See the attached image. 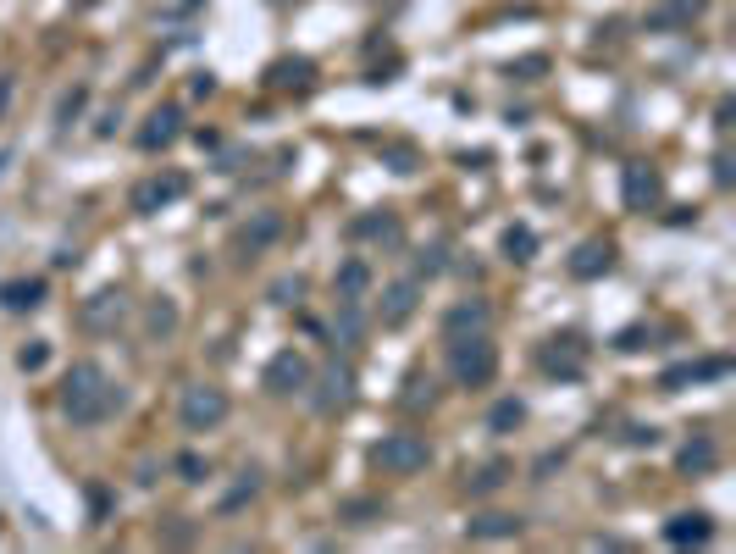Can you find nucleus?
Masks as SVG:
<instances>
[{
	"mask_svg": "<svg viewBox=\"0 0 736 554\" xmlns=\"http://www.w3.org/2000/svg\"><path fill=\"white\" fill-rule=\"evenodd\" d=\"M122 405H128V394H122V383H111L100 361H72L67 366V377H61V416H67L72 427H100V422H111Z\"/></svg>",
	"mask_w": 736,
	"mask_h": 554,
	"instance_id": "nucleus-1",
	"label": "nucleus"
},
{
	"mask_svg": "<svg viewBox=\"0 0 736 554\" xmlns=\"http://www.w3.org/2000/svg\"><path fill=\"white\" fill-rule=\"evenodd\" d=\"M449 377H454V388H487L499 377V344L487 333L449 338Z\"/></svg>",
	"mask_w": 736,
	"mask_h": 554,
	"instance_id": "nucleus-2",
	"label": "nucleus"
},
{
	"mask_svg": "<svg viewBox=\"0 0 736 554\" xmlns=\"http://www.w3.org/2000/svg\"><path fill=\"white\" fill-rule=\"evenodd\" d=\"M371 466L388 477H416L432 466V444L421 433H388L382 444H371Z\"/></svg>",
	"mask_w": 736,
	"mask_h": 554,
	"instance_id": "nucleus-3",
	"label": "nucleus"
},
{
	"mask_svg": "<svg viewBox=\"0 0 736 554\" xmlns=\"http://www.w3.org/2000/svg\"><path fill=\"white\" fill-rule=\"evenodd\" d=\"M227 394L216 383H189L183 388V399H178V422H183V433H216V427L227 422Z\"/></svg>",
	"mask_w": 736,
	"mask_h": 554,
	"instance_id": "nucleus-4",
	"label": "nucleus"
},
{
	"mask_svg": "<svg viewBox=\"0 0 736 554\" xmlns=\"http://www.w3.org/2000/svg\"><path fill=\"white\" fill-rule=\"evenodd\" d=\"M310 405H316V416H338V410H349V399H355V372H349L344 361H327L321 372H310Z\"/></svg>",
	"mask_w": 736,
	"mask_h": 554,
	"instance_id": "nucleus-5",
	"label": "nucleus"
},
{
	"mask_svg": "<svg viewBox=\"0 0 736 554\" xmlns=\"http://www.w3.org/2000/svg\"><path fill=\"white\" fill-rule=\"evenodd\" d=\"M537 366H543L548 377H565V383H576V377L587 372V344L576 333L565 338H548L543 350H537Z\"/></svg>",
	"mask_w": 736,
	"mask_h": 554,
	"instance_id": "nucleus-6",
	"label": "nucleus"
},
{
	"mask_svg": "<svg viewBox=\"0 0 736 554\" xmlns=\"http://www.w3.org/2000/svg\"><path fill=\"white\" fill-rule=\"evenodd\" d=\"M620 194H626L631 211H653L665 200V178H659L653 161H631V167H620Z\"/></svg>",
	"mask_w": 736,
	"mask_h": 554,
	"instance_id": "nucleus-7",
	"label": "nucleus"
},
{
	"mask_svg": "<svg viewBox=\"0 0 736 554\" xmlns=\"http://www.w3.org/2000/svg\"><path fill=\"white\" fill-rule=\"evenodd\" d=\"M183 194H189V178H183V172H167V178H161V172H155V178L133 183L128 205H133V211H139V217H155V211H161V205L183 200Z\"/></svg>",
	"mask_w": 736,
	"mask_h": 554,
	"instance_id": "nucleus-8",
	"label": "nucleus"
},
{
	"mask_svg": "<svg viewBox=\"0 0 736 554\" xmlns=\"http://www.w3.org/2000/svg\"><path fill=\"white\" fill-rule=\"evenodd\" d=\"M122 316H128V294L122 289H95L84 305H78V322H84L89 333H117Z\"/></svg>",
	"mask_w": 736,
	"mask_h": 554,
	"instance_id": "nucleus-9",
	"label": "nucleus"
},
{
	"mask_svg": "<svg viewBox=\"0 0 736 554\" xmlns=\"http://www.w3.org/2000/svg\"><path fill=\"white\" fill-rule=\"evenodd\" d=\"M266 394H277V399H288V394H305L310 388V361L299 350H283V355H272V366H266Z\"/></svg>",
	"mask_w": 736,
	"mask_h": 554,
	"instance_id": "nucleus-10",
	"label": "nucleus"
},
{
	"mask_svg": "<svg viewBox=\"0 0 736 554\" xmlns=\"http://www.w3.org/2000/svg\"><path fill=\"white\" fill-rule=\"evenodd\" d=\"M283 228H288L283 211H255V217L233 233V250H238V255H266L277 239H283Z\"/></svg>",
	"mask_w": 736,
	"mask_h": 554,
	"instance_id": "nucleus-11",
	"label": "nucleus"
},
{
	"mask_svg": "<svg viewBox=\"0 0 736 554\" xmlns=\"http://www.w3.org/2000/svg\"><path fill=\"white\" fill-rule=\"evenodd\" d=\"M416 305H421V277H399V283L382 289L377 316H382V327H404L410 316H416Z\"/></svg>",
	"mask_w": 736,
	"mask_h": 554,
	"instance_id": "nucleus-12",
	"label": "nucleus"
},
{
	"mask_svg": "<svg viewBox=\"0 0 736 554\" xmlns=\"http://www.w3.org/2000/svg\"><path fill=\"white\" fill-rule=\"evenodd\" d=\"M183 139V111L178 106H155L150 117H144V128H139V150H172Z\"/></svg>",
	"mask_w": 736,
	"mask_h": 554,
	"instance_id": "nucleus-13",
	"label": "nucleus"
},
{
	"mask_svg": "<svg viewBox=\"0 0 736 554\" xmlns=\"http://www.w3.org/2000/svg\"><path fill=\"white\" fill-rule=\"evenodd\" d=\"M570 277H582V283H593V277H604L609 266H615V244L609 239H582L576 244V255H570Z\"/></svg>",
	"mask_w": 736,
	"mask_h": 554,
	"instance_id": "nucleus-14",
	"label": "nucleus"
},
{
	"mask_svg": "<svg viewBox=\"0 0 736 554\" xmlns=\"http://www.w3.org/2000/svg\"><path fill=\"white\" fill-rule=\"evenodd\" d=\"M349 239H366V244H399L404 228L393 211H360L355 222H349Z\"/></svg>",
	"mask_w": 736,
	"mask_h": 554,
	"instance_id": "nucleus-15",
	"label": "nucleus"
},
{
	"mask_svg": "<svg viewBox=\"0 0 736 554\" xmlns=\"http://www.w3.org/2000/svg\"><path fill=\"white\" fill-rule=\"evenodd\" d=\"M665 538L676 543V549H687V543H709L714 538V521L703 516V510H681V516L665 521Z\"/></svg>",
	"mask_w": 736,
	"mask_h": 554,
	"instance_id": "nucleus-16",
	"label": "nucleus"
},
{
	"mask_svg": "<svg viewBox=\"0 0 736 554\" xmlns=\"http://www.w3.org/2000/svg\"><path fill=\"white\" fill-rule=\"evenodd\" d=\"M487 316H493V311H487V300H476V294H471V300H460V305H449V311H443V333H449V338L482 333Z\"/></svg>",
	"mask_w": 736,
	"mask_h": 554,
	"instance_id": "nucleus-17",
	"label": "nucleus"
},
{
	"mask_svg": "<svg viewBox=\"0 0 736 554\" xmlns=\"http://www.w3.org/2000/svg\"><path fill=\"white\" fill-rule=\"evenodd\" d=\"M333 289H338V300H366V294H371V261H360V255L338 261Z\"/></svg>",
	"mask_w": 736,
	"mask_h": 554,
	"instance_id": "nucleus-18",
	"label": "nucleus"
},
{
	"mask_svg": "<svg viewBox=\"0 0 736 554\" xmlns=\"http://www.w3.org/2000/svg\"><path fill=\"white\" fill-rule=\"evenodd\" d=\"M465 532L482 543H499V538H521V516H510V510H487V516H471L465 521Z\"/></svg>",
	"mask_w": 736,
	"mask_h": 554,
	"instance_id": "nucleus-19",
	"label": "nucleus"
},
{
	"mask_svg": "<svg viewBox=\"0 0 736 554\" xmlns=\"http://www.w3.org/2000/svg\"><path fill=\"white\" fill-rule=\"evenodd\" d=\"M0 305L6 311H39L45 305V277H12V283H0Z\"/></svg>",
	"mask_w": 736,
	"mask_h": 554,
	"instance_id": "nucleus-20",
	"label": "nucleus"
},
{
	"mask_svg": "<svg viewBox=\"0 0 736 554\" xmlns=\"http://www.w3.org/2000/svg\"><path fill=\"white\" fill-rule=\"evenodd\" d=\"M310 78H316V67H310L305 56H283L266 67V84L272 89H310Z\"/></svg>",
	"mask_w": 736,
	"mask_h": 554,
	"instance_id": "nucleus-21",
	"label": "nucleus"
},
{
	"mask_svg": "<svg viewBox=\"0 0 736 554\" xmlns=\"http://www.w3.org/2000/svg\"><path fill=\"white\" fill-rule=\"evenodd\" d=\"M84 111H89V84H72L56 106V139H67V133L84 122Z\"/></svg>",
	"mask_w": 736,
	"mask_h": 554,
	"instance_id": "nucleus-22",
	"label": "nucleus"
},
{
	"mask_svg": "<svg viewBox=\"0 0 736 554\" xmlns=\"http://www.w3.org/2000/svg\"><path fill=\"white\" fill-rule=\"evenodd\" d=\"M692 17H698V0H665L659 12H648V34H665V28H687Z\"/></svg>",
	"mask_w": 736,
	"mask_h": 554,
	"instance_id": "nucleus-23",
	"label": "nucleus"
},
{
	"mask_svg": "<svg viewBox=\"0 0 736 554\" xmlns=\"http://www.w3.org/2000/svg\"><path fill=\"white\" fill-rule=\"evenodd\" d=\"M178 322H183V316H178V300L155 294L150 311H144V333H150V338H172V333H178Z\"/></svg>",
	"mask_w": 736,
	"mask_h": 554,
	"instance_id": "nucleus-24",
	"label": "nucleus"
},
{
	"mask_svg": "<svg viewBox=\"0 0 736 554\" xmlns=\"http://www.w3.org/2000/svg\"><path fill=\"white\" fill-rule=\"evenodd\" d=\"M382 516H388L382 499H344V505H338V521H344V527H377Z\"/></svg>",
	"mask_w": 736,
	"mask_h": 554,
	"instance_id": "nucleus-25",
	"label": "nucleus"
},
{
	"mask_svg": "<svg viewBox=\"0 0 736 554\" xmlns=\"http://www.w3.org/2000/svg\"><path fill=\"white\" fill-rule=\"evenodd\" d=\"M255 494H261V471H255V466H244V471H238V482H233V488L222 494V516H233V510H244Z\"/></svg>",
	"mask_w": 736,
	"mask_h": 554,
	"instance_id": "nucleus-26",
	"label": "nucleus"
},
{
	"mask_svg": "<svg viewBox=\"0 0 736 554\" xmlns=\"http://www.w3.org/2000/svg\"><path fill=\"white\" fill-rule=\"evenodd\" d=\"M510 477H515V466H510V460H487V466L476 471L471 482H465V494H499V488H504Z\"/></svg>",
	"mask_w": 736,
	"mask_h": 554,
	"instance_id": "nucleus-27",
	"label": "nucleus"
},
{
	"mask_svg": "<svg viewBox=\"0 0 736 554\" xmlns=\"http://www.w3.org/2000/svg\"><path fill=\"white\" fill-rule=\"evenodd\" d=\"M526 422V405L521 399H499V405L487 410V433H515Z\"/></svg>",
	"mask_w": 736,
	"mask_h": 554,
	"instance_id": "nucleus-28",
	"label": "nucleus"
},
{
	"mask_svg": "<svg viewBox=\"0 0 736 554\" xmlns=\"http://www.w3.org/2000/svg\"><path fill=\"white\" fill-rule=\"evenodd\" d=\"M333 338H338V344H360V300H338Z\"/></svg>",
	"mask_w": 736,
	"mask_h": 554,
	"instance_id": "nucleus-29",
	"label": "nucleus"
},
{
	"mask_svg": "<svg viewBox=\"0 0 736 554\" xmlns=\"http://www.w3.org/2000/svg\"><path fill=\"white\" fill-rule=\"evenodd\" d=\"M504 255H510V261H532V255H537V233L526 228V222L504 228Z\"/></svg>",
	"mask_w": 736,
	"mask_h": 554,
	"instance_id": "nucleus-30",
	"label": "nucleus"
},
{
	"mask_svg": "<svg viewBox=\"0 0 736 554\" xmlns=\"http://www.w3.org/2000/svg\"><path fill=\"white\" fill-rule=\"evenodd\" d=\"M676 466L687 471V477H692V471H709L714 466V438H692V444L676 455Z\"/></svg>",
	"mask_w": 736,
	"mask_h": 554,
	"instance_id": "nucleus-31",
	"label": "nucleus"
},
{
	"mask_svg": "<svg viewBox=\"0 0 736 554\" xmlns=\"http://www.w3.org/2000/svg\"><path fill=\"white\" fill-rule=\"evenodd\" d=\"M266 300H272V305H299V300H305V277H299V272L277 277L272 289H266Z\"/></svg>",
	"mask_w": 736,
	"mask_h": 554,
	"instance_id": "nucleus-32",
	"label": "nucleus"
},
{
	"mask_svg": "<svg viewBox=\"0 0 736 554\" xmlns=\"http://www.w3.org/2000/svg\"><path fill=\"white\" fill-rule=\"evenodd\" d=\"M17 366H23L28 377L45 372V366H50V338H28L23 350H17Z\"/></svg>",
	"mask_w": 736,
	"mask_h": 554,
	"instance_id": "nucleus-33",
	"label": "nucleus"
},
{
	"mask_svg": "<svg viewBox=\"0 0 736 554\" xmlns=\"http://www.w3.org/2000/svg\"><path fill=\"white\" fill-rule=\"evenodd\" d=\"M443 266H449V250H443V244H432V250L416 255V272H410V277H438Z\"/></svg>",
	"mask_w": 736,
	"mask_h": 554,
	"instance_id": "nucleus-34",
	"label": "nucleus"
},
{
	"mask_svg": "<svg viewBox=\"0 0 736 554\" xmlns=\"http://www.w3.org/2000/svg\"><path fill=\"white\" fill-rule=\"evenodd\" d=\"M648 344H653L648 327H620V333H615V350L620 355H637V350H648Z\"/></svg>",
	"mask_w": 736,
	"mask_h": 554,
	"instance_id": "nucleus-35",
	"label": "nucleus"
},
{
	"mask_svg": "<svg viewBox=\"0 0 736 554\" xmlns=\"http://www.w3.org/2000/svg\"><path fill=\"white\" fill-rule=\"evenodd\" d=\"M548 73V56H521V61H510V78H521V84H532V78H543Z\"/></svg>",
	"mask_w": 736,
	"mask_h": 554,
	"instance_id": "nucleus-36",
	"label": "nucleus"
},
{
	"mask_svg": "<svg viewBox=\"0 0 736 554\" xmlns=\"http://www.w3.org/2000/svg\"><path fill=\"white\" fill-rule=\"evenodd\" d=\"M172 471H178L183 482H205V477H211V466H205L200 455H178V460H172Z\"/></svg>",
	"mask_w": 736,
	"mask_h": 554,
	"instance_id": "nucleus-37",
	"label": "nucleus"
},
{
	"mask_svg": "<svg viewBox=\"0 0 736 554\" xmlns=\"http://www.w3.org/2000/svg\"><path fill=\"white\" fill-rule=\"evenodd\" d=\"M382 161H388L393 172H416V150H410V145H388V150H382Z\"/></svg>",
	"mask_w": 736,
	"mask_h": 554,
	"instance_id": "nucleus-38",
	"label": "nucleus"
},
{
	"mask_svg": "<svg viewBox=\"0 0 736 554\" xmlns=\"http://www.w3.org/2000/svg\"><path fill=\"white\" fill-rule=\"evenodd\" d=\"M714 183H720V189H731V183H736V172H731V156H725V150L714 156Z\"/></svg>",
	"mask_w": 736,
	"mask_h": 554,
	"instance_id": "nucleus-39",
	"label": "nucleus"
},
{
	"mask_svg": "<svg viewBox=\"0 0 736 554\" xmlns=\"http://www.w3.org/2000/svg\"><path fill=\"white\" fill-rule=\"evenodd\" d=\"M12 89H17V78L0 73V117H6V106H12Z\"/></svg>",
	"mask_w": 736,
	"mask_h": 554,
	"instance_id": "nucleus-40",
	"label": "nucleus"
},
{
	"mask_svg": "<svg viewBox=\"0 0 736 554\" xmlns=\"http://www.w3.org/2000/svg\"><path fill=\"white\" fill-rule=\"evenodd\" d=\"M117 122H122V111H117V106H111V111H106V117H100V128H95V133H100V139H111V133H117Z\"/></svg>",
	"mask_w": 736,
	"mask_h": 554,
	"instance_id": "nucleus-41",
	"label": "nucleus"
},
{
	"mask_svg": "<svg viewBox=\"0 0 736 554\" xmlns=\"http://www.w3.org/2000/svg\"><path fill=\"white\" fill-rule=\"evenodd\" d=\"M189 89H194V95H216V78H211V73H194Z\"/></svg>",
	"mask_w": 736,
	"mask_h": 554,
	"instance_id": "nucleus-42",
	"label": "nucleus"
},
{
	"mask_svg": "<svg viewBox=\"0 0 736 554\" xmlns=\"http://www.w3.org/2000/svg\"><path fill=\"white\" fill-rule=\"evenodd\" d=\"M631 444H648L653 449V444H659V433H653V427H631Z\"/></svg>",
	"mask_w": 736,
	"mask_h": 554,
	"instance_id": "nucleus-43",
	"label": "nucleus"
},
{
	"mask_svg": "<svg viewBox=\"0 0 736 554\" xmlns=\"http://www.w3.org/2000/svg\"><path fill=\"white\" fill-rule=\"evenodd\" d=\"M194 538V527H183V521H178V527H167V543H189Z\"/></svg>",
	"mask_w": 736,
	"mask_h": 554,
	"instance_id": "nucleus-44",
	"label": "nucleus"
},
{
	"mask_svg": "<svg viewBox=\"0 0 736 554\" xmlns=\"http://www.w3.org/2000/svg\"><path fill=\"white\" fill-rule=\"evenodd\" d=\"M6 167H12V150H0V178H6Z\"/></svg>",
	"mask_w": 736,
	"mask_h": 554,
	"instance_id": "nucleus-45",
	"label": "nucleus"
},
{
	"mask_svg": "<svg viewBox=\"0 0 736 554\" xmlns=\"http://www.w3.org/2000/svg\"><path fill=\"white\" fill-rule=\"evenodd\" d=\"M277 6H288V0H277Z\"/></svg>",
	"mask_w": 736,
	"mask_h": 554,
	"instance_id": "nucleus-46",
	"label": "nucleus"
}]
</instances>
